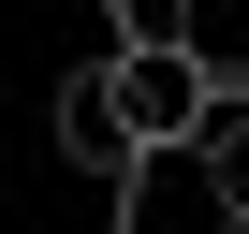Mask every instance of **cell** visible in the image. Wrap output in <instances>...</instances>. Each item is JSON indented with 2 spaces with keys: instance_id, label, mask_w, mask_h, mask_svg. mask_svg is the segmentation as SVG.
<instances>
[{
  "instance_id": "3957f363",
  "label": "cell",
  "mask_w": 249,
  "mask_h": 234,
  "mask_svg": "<svg viewBox=\"0 0 249 234\" xmlns=\"http://www.w3.org/2000/svg\"><path fill=\"white\" fill-rule=\"evenodd\" d=\"M205 190H220V219L249 234V102H220V117H205Z\"/></svg>"
},
{
  "instance_id": "277c9868",
  "label": "cell",
  "mask_w": 249,
  "mask_h": 234,
  "mask_svg": "<svg viewBox=\"0 0 249 234\" xmlns=\"http://www.w3.org/2000/svg\"><path fill=\"white\" fill-rule=\"evenodd\" d=\"M176 44H191V59L234 88V59H249V0H191V15H176Z\"/></svg>"
},
{
  "instance_id": "5b68a950",
  "label": "cell",
  "mask_w": 249,
  "mask_h": 234,
  "mask_svg": "<svg viewBox=\"0 0 249 234\" xmlns=\"http://www.w3.org/2000/svg\"><path fill=\"white\" fill-rule=\"evenodd\" d=\"M234 102H249V59H234Z\"/></svg>"
},
{
  "instance_id": "6da1fadb",
  "label": "cell",
  "mask_w": 249,
  "mask_h": 234,
  "mask_svg": "<svg viewBox=\"0 0 249 234\" xmlns=\"http://www.w3.org/2000/svg\"><path fill=\"white\" fill-rule=\"evenodd\" d=\"M103 88H117V147H205V117L234 102L176 30H103Z\"/></svg>"
},
{
  "instance_id": "7a4b0ae2",
  "label": "cell",
  "mask_w": 249,
  "mask_h": 234,
  "mask_svg": "<svg viewBox=\"0 0 249 234\" xmlns=\"http://www.w3.org/2000/svg\"><path fill=\"white\" fill-rule=\"evenodd\" d=\"M59 161H88V176L132 161V147H117V88H103V59H73V73H59Z\"/></svg>"
}]
</instances>
